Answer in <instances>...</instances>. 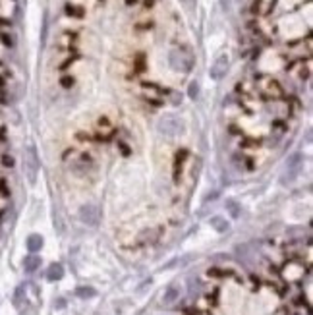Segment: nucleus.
Instances as JSON below:
<instances>
[{"mask_svg": "<svg viewBox=\"0 0 313 315\" xmlns=\"http://www.w3.org/2000/svg\"><path fill=\"white\" fill-rule=\"evenodd\" d=\"M168 64L176 72H190L193 68V56L184 49H172L168 53Z\"/></svg>", "mask_w": 313, "mask_h": 315, "instance_id": "nucleus-1", "label": "nucleus"}, {"mask_svg": "<svg viewBox=\"0 0 313 315\" xmlns=\"http://www.w3.org/2000/svg\"><path fill=\"white\" fill-rule=\"evenodd\" d=\"M24 174L28 178L29 184L37 182V174H39V157H37V149L31 145L26 149L24 155Z\"/></svg>", "mask_w": 313, "mask_h": 315, "instance_id": "nucleus-2", "label": "nucleus"}, {"mask_svg": "<svg viewBox=\"0 0 313 315\" xmlns=\"http://www.w3.org/2000/svg\"><path fill=\"white\" fill-rule=\"evenodd\" d=\"M301 165H303V157L301 153H294L288 157L286 161V168H284V174H282V182H292L299 174L301 170Z\"/></svg>", "mask_w": 313, "mask_h": 315, "instance_id": "nucleus-3", "label": "nucleus"}, {"mask_svg": "<svg viewBox=\"0 0 313 315\" xmlns=\"http://www.w3.org/2000/svg\"><path fill=\"white\" fill-rule=\"evenodd\" d=\"M80 220L87 226H97L99 220H101V211L99 207L93 205V203H85V205L80 207Z\"/></svg>", "mask_w": 313, "mask_h": 315, "instance_id": "nucleus-4", "label": "nucleus"}, {"mask_svg": "<svg viewBox=\"0 0 313 315\" xmlns=\"http://www.w3.org/2000/svg\"><path fill=\"white\" fill-rule=\"evenodd\" d=\"M228 66H230V62H228V56H226V55L217 56V60L213 62V66H211V72H209L211 80H215V82H220V80H222V78L226 76V72H228Z\"/></svg>", "mask_w": 313, "mask_h": 315, "instance_id": "nucleus-5", "label": "nucleus"}, {"mask_svg": "<svg viewBox=\"0 0 313 315\" xmlns=\"http://www.w3.org/2000/svg\"><path fill=\"white\" fill-rule=\"evenodd\" d=\"M180 130H182V122L178 120L176 116H163L159 120V132L164 134V136H176Z\"/></svg>", "mask_w": 313, "mask_h": 315, "instance_id": "nucleus-6", "label": "nucleus"}, {"mask_svg": "<svg viewBox=\"0 0 313 315\" xmlns=\"http://www.w3.org/2000/svg\"><path fill=\"white\" fill-rule=\"evenodd\" d=\"M178 298H180V288H178L176 284H170V286L164 290L163 303L164 305H172L174 301H178Z\"/></svg>", "mask_w": 313, "mask_h": 315, "instance_id": "nucleus-7", "label": "nucleus"}, {"mask_svg": "<svg viewBox=\"0 0 313 315\" xmlns=\"http://www.w3.org/2000/svg\"><path fill=\"white\" fill-rule=\"evenodd\" d=\"M62 276H64V267L60 263H53L49 267V271H47V278L49 280H60Z\"/></svg>", "mask_w": 313, "mask_h": 315, "instance_id": "nucleus-8", "label": "nucleus"}, {"mask_svg": "<svg viewBox=\"0 0 313 315\" xmlns=\"http://www.w3.org/2000/svg\"><path fill=\"white\" fill-rule=\"evenodd\" d=\"M39 267H41V257H37V255H29V257H26V261H24L26 273H35Z\"/></svg>", "mask_w": 313, "mask_h": 315, "instance_id": "nucleus-9", "label": "nucleus"}, {"mask_svg": "<svg viewBox=\"0 0 313 315\" xmlns=\"http://www.w3.org/2000/svg\"><path fill=\"white\" fill-rule=\"evenodd\" d=\"M43 247V236L39 234H31L28 238V249L31 253H35V251H39Z\"/></svg>", "mask_w": 313, "mask_h": 315, "instance_id": "nucleus-10", "label": "nucleus"}, {"mask_svg": "<svg viewBox=\"0 0 313 315\" xmlns=\"http://www.w3.org/2000/svg\"><path fill=\"white\" fill-rule=\"evenodd\" d=\"M211 226L217 230V232H226L228 230V222H226V219H222V217H211Z\"/></svg>", "mask_w": 313, "mask_h": 315, "instance_id": "nucleus-11", "label": "nucleus"}, {"mask_svg": "<svg viewBox=\"0 0 313 315\" xmlns=\"http://www.w3.org/2000/svg\"><path fill=\"white\" fill-rule=\"evenodd\" d=\"M224 207L228 209V213H230L234 219H238V217H240V211H242V207H240V203H238L236 199H226Z\"/></svg>", "mask_w": 313, "mask_h": 315, "instance_id": "nucleus-12", "label": "nucleus"}, {"mask_svg": "<svg viewBox=\"0 0 313 315\" xmlns=\"http://www.w3.org/2000/svg\"><path fill=\"white\" fill-rule=\"evenodd\" d=\"M76 294H78L80 298H83V300H87V298H95L97 290L91 286H80L78 290H76Z\"/></svg>", "mask_w": 313, "mask_h": 315, "instance_id": "nucleus-13", "label": "nucleus"}, {"mask_svg": "<svg viewBox=\"0 0 313 315\" xmlns=\"http://www.w3.org/2000/svg\"><path fill=\"white\" fill-rule=\"evenodd\" d=\"M159 234H161V230H157V228L155 230H145V232L139 236V242H145V244L149 242V244H153L159 238Z\"/></svg>", "mask_w": 313, "mask_h": 315, "instance_id": "nucleus-14", "label": "nucleus"}, {"mask_svg": "<svg viewBox=\"0 0 313 315\" xmlns=\"http://www.w3.org/2000/svg\"><path fill=\"white\" fill-rule=\"evenodd\" d=\"M199 93H201V87H199V83H197V82H190V87H188V97H190L191 101H195V99H199Z\"/></svg>", "mask_w": 313, "mask_h": 315, "instance_id": "nucleus-15", "label": "nucleus"}, {"mask_svg": "<svg viewBox=\"0 0 313 315\" xmlns=\"http://www.w3.org/2000/svg\"><path fill=\"white\" fill-rule=\"evenodd\" d=\"M180 2H182L188 10H191V8H193V4H195V0H180Z\"/></svg>", "mask_w": 313, "mask_h": 315, "instance_id": "nucleus-16", "label": "nucleus"}, {"mask_svg": "<svg viewBox=\"0 0 313 315\" xmlns=\"http://www.w3.org/2000/svg\"><path fill=\"white\" fill-rule=\"evenodd\" d=\"M66 305V301L62 300V298H58V300L55 301V307H64Z\"/></svg>", "mask_w": 313, "mask_h": 315, "instance_id": "nucleus-17", "label": "nucleus"}, {"mask_svg": "<svg viewBox=\"0 0 313 315\" xmlns=\"http://www.w3.org/2000/svg\"><path fill=\"white\" fill-rule=\"evenodd\" d=\"M72 83H74V80H70V78H64V80H62V85H64V87H70Z\"/></svg>", "mask_w": 313, "mask_h": 315, "instance_id": "nucleus-18", "label": "nucleus"}]
</instances>
